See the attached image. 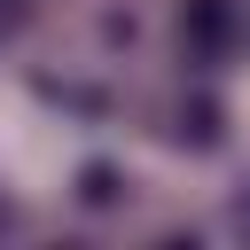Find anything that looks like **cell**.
I'll return each instance as SVG.
<instances>
[{
    "mask_svg": "<svg viewBox=\"0 0 250 250\" xmlns=\"http://www.w3.org/2000/svg\"><path fill=\"white\" fill-rule=\"evenodd\" d=\"M78 203H86V211H109V203H125V180H117L109 164H86V172H78Z\"/></svg>",
    "mask_w": 250,
    "mask_h": 250,
    "instance_id": "6da1fadb",
    "label": "cell"
}]
</instances>
